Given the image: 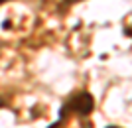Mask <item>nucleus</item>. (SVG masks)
I'll return each mask as SVG.
<instances>
[{"label":"nucleus","mask_w":132,"mask_h":128,"mask_svg":"<svg viewBox=\"0 0 132 128\" xmlns=\"http://www.w3.org/2000/svg\"><path fill=\"white\" fill-rule=\"evenodd\" d=\"M0 106H4V99L2 97H0Z\"/></svg>","instance_id":"f03ea898"},{"label":"nucleus","mask_w":132,"mask_h":128,"mask_svg":"<svg viewBox=\"0 0 132 128\" xmlns=\"http://www.w3.org/2000/svg\"><path fill=\"white\" fill-rule=\"evenodd\" d=\"M109 128H118V126H109Z\"/></svg>","instance_id":"20e7f679"},{"label":"nucleus","mask_w":132,"mask_h":128,"mask_svg":"<svg viewBox=\"0 0 132 128\" xmlns=\"http://www.w3.org/2000/svg\"><path fill=\"white\" fill-rule=\"evenodd\" d=\"M95 108V100L89 93H79V95L71 97L65 105L61 106V118H67L69 114H81V116H87L89 112Z\"/></svg>","instance_id":"f257e3e1"},{"label":"nucleus","mask_w":132,"mask_h":128,"mask_svg":"<svg viewBox=\"0 0 132 128\" xmlns=\"http://www.w3.org/2000/svg\"><path fill=\"white\" fill-rule=\"evenodd\" d=\"M2 2H6V0H0V4H2Z\"/></svg>","instance_id":"39448f33"},{"label":"nucleus","mask_w":132,"mask_h":128,"mask_svg":"<svg viewBox=\"0 0 132 128\" xmlns=\"http://www.w3.org/2000/svg\"><path fill=\"white\" fill-rule=\"evenodd\" d=\"M67 2H79V0H67Z\"/></svg>","instance_id":"7ed1b4c3"}]
</instances>
